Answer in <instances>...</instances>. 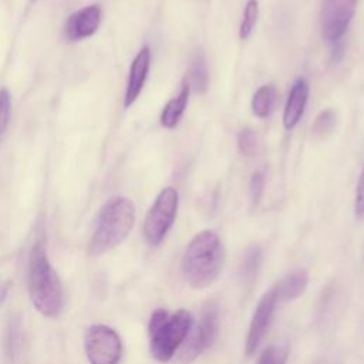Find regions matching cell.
<instances>
[{"label": "cell", "instance_id": "obj_1", "mask_svg": "<svg viewBox=\"0 0 364 364\" xmlns=\"http://www.w3.org/2000/svg\"><path fill=\"white\" fill-rule=\"evenodd\" d=\"M225 263V249L219 235L210 229L198 232L182 256V276L186 284L200 290L213 284Z\"/></svg>", "mask_w": 364, "mask_h": 364}, {"label": "cell", "instance_id": "obj_2", "mask_svg": "<svg viewBox=\"0 0 364 364\" xmlns=\"http://www.w3.org/2000/svg\"><path fill=\"white\" fill-rule=\"evenodd\" d=\"M27 291L34 309L44 317H57L64 307L63 283L50 263L46 246L36 242L30 250L27 266Z\"/></svg>", "mask_w": 364, "mask_h": 364}, {"label": "cell", "instance_id": "obj_3", "mask_svg": "<svg viewBox=\"0 0 364 364\" xmlns=\"http://www.w3.org/2000/svg\"><path fill=\"white\" fill-rule=\"evenodd\" d=\"M135 223V205L125 196L109 198L100 209L88 242V253L94 257L119 246Z\"/></svg>", "mask_w": 364, "mask_h": 364}, {"label": "cell", "instance_id": "obj_4", "mask_svg": "<svg viewBox=\"0 0 364 364\" xmlns=\"http://www.w3.org/2000/svg\"><path fill=\"white\" fill-rule=\"evenodd\" d=\"M193 326L192 314L179 309L169 313L166 309L158 307L151 313L148 321L149 351L159 363H168L185 343Z\"/></svg>", "mask_w": 364, "mask_h": 364}, {"label": "cell", "instance_id": "obj_5", "mask_svg": "<svg viewBox=\"0 0 364 364\" xmlns=\"http://www.w3.org/2000/svg\"><path fill=\"white\" fill-rule=\"evenodd\" d=\"M178 205L179 195L173 186H166L158 193L146 212L142 228L144 239L149 246H158L162 243L175 222Z\"/></svg>", "mask_w": 364, "mask_h": 364}, {"label": "cell", "instance_id": "obj_6", "mask_svg": "<svg viewBox=\"0 0 364 364\" xmlns=\"http://www.w3.org/2000/svg\"><path fill=\"white\" fill-rule=\"evenodd\" d=\"M219 328V304L215 299L203 303L199 320L193 330L191 328L181 350L182 364H188L206 351L216 338Z\"/></svg>", "mask_w": 364, "mask_h": 364}, {"label": "cell", "instance_id": "obj_7", "mask_svg": "<svg viewBox=\"0 0 364 364\" xmlns=\"http://www.w3.org/2000/svg\"><path fill=\"white\" fill-rule=\"evenodd\" d=\"M84 350L90 364H119L122 340L107 324H91L84 334Z\"/></svg>", "mask_w": 364, "mask_h": 364}, {"label": "cell", "instance_id": "obj_8", "mask_svg": "<svg viewBox=\"0 0 364 364\" xmlns=\"http://www.w3.org/2000/svg\"><path fill=\"white\" fill-rule=\"evenodd\" d=\"M277 303H279V299H277L274 287L272 286L267 291L263 293V296L260 297V300L253 311V316H252V320L249 324V330L246 334V340H245L246 355L250 357L256 353L257 347L260 346L262 340L264 338L266 333L269 331Z\"/></svg>", "mask_w": 364, "mask_h": 364}, {"label": "cell", "instance_id": "obj_9", "mask_svg": "<svg viewBox=\"0 0 364 364\" xmlns=\"http://www.w3.org/2000/svg\"><path fill=\"white\" fill-rule=\"evenodd\" d=\"M357 9V0H324L321 34L327 41H338L347 31Z\"/></svg>", "mask_w": 364, "mask_h": 364}, {"label": "cell", "instance_id": "obj_10", "mask_svg": "<svg viewBox=\"0 0 364 364\" xmlns=\"http://www.w3.org/2000/svg\"><path fill=\"white\" fill-rule=\"evenodd\" d=\"M102 10L100 4H88L74 11L65 23V37L70 41H81L95 34L101 24Z\"/></svg>", "mask_w": 364, "mask_h": 364}, {"label": "cell", "instance_id": "obj_11", "mask_svg": "<svg viewBox=\"0 0 364 364\" xmlns=\"http://www.w3.org/2000/svg\"><path fill=\"white\" fill-rule=\"evenodd\" d=\"M149 67H151V50L149 47H142L136 55L134 57L131 67H129V73H128V81H127V87H125V94H124V107L129 108L139 97L148 73H149Z\"/></svg>", "mask_w": 364, "mask_h": 364}, {"label": "cell", "instance_id": "obj_12", "mask_svg": "<svg viewBox=\"0 0 364 364\" xmlns=\"http://www.w3.org/2000/svg\"><path fill=\"white\" fill-rule=\"evenodd\" d=\"M309 100V84L304 78H299L290 88L283 111V125L286 129H293L301 119Z\"/></svg>", "mask_w": 364, "mask_h": 364}, {"label": "cell", "instance_id": "obj_13", "mask_svg": "<svg viewBox=\"0 0 364 364\" xmlns=\"http://www.w3.org/2000/svg\"><path fill=\"white\" fill-rule=\"evenodd\" d=\"M309 284V273L306 269H294L283 276L273 287L276 290L279 303L291 301L303 296Z\"/></svg>", "mask_w": 364, "mask_h": 364}, {"label": "cell", "instance_id": "obj_14", "mask_svg": "<svg viewBox=\"0 0 364 364\" xmlns=\"http://www.w3.org/2000/svg\"><path fill=\"white\" fill-rule=\"evenodd\" d=\"M189 92H191V88L188 85V82L183 80L182 81V87H181V91L178 92V95H175L173 98H171L166 105L164 107L162 112H161V125L166 129H173L183 112H185V108L188 105V100H189Z\"/></svg>", "mask_w": 364, "mask_h": 364}, {"label": "cell", "instance_id": "obj_15", "mask_svg": "<svg viewBox=\"0 0 364 364\" xmlns=\"http://www.w3.org/2000/svg\"><path fill=\"white\" fill-rule=\"evenodd\" d=\"M191 91L196 94H205L209 84V75H208V65L206 58L202 50H196L191 58V64L188 68V73L183 78Z\"/></svg>", "mask_w": 364, "mask_h": 364}, {"label": "cell", "instance_id": "obj_16", "mask_svg": "<svg viewBox=\"0 0 364 364\" xmlns=\"http://www.w3.org/2000/svg\"><path fill=\"white\" fill-rule=\"evenodd\" d=\"M262 264V249L257 245L249 246L242 257L239 276L243 286H252L257 279V273Z\"/></svg>", "mask_w": 364, "mask_h": 364}, {"label": "cell", "instance_id": "obj_17", "mask_svg": "<svg viewBox=\"0 0 364 364\" xmlns=\"http://www.w3.org/2000/svg\"><path fill=\"white\" fill-rule=\"evenodd\" d=\"M276 97H277V91L274 85L266 84L259 87L252 98V112L257 118H266L267 115H270L274 107Z\"/></svg>", "mask_w": 364, "mask_h": 364}, {"label": "cell", "instance_id": "obj_18", "mask_svg": "<svg viewBox=\"0 0 364 364\" xmlns=\"http://www.w3.org/2000/svg\"><path fill=\"white\" fill-rule=\"evenodd\" d=\"M336 122H337L336 111L331 108H326V109L320 111L318 115L316 117V119L311 125V132L317 138H324L328 134H331V131L336 127Z\"/></svg>", "mask_w": 364, "mask_h": 364}, {"label": "cell", "instance_id": "obj_19", "mask_svg": "<svg viewBox=\"0 0 364 364\" xmlns=\"http://www.w3.org/2000/svg\"><path fill=\"white\" fill-rule=\"evenodd\" d=\"M257 17H259V3H257V0H249L245 6L243 18H242V23L239 27V37L242 40H246L252 34V31L256 26Z\"/></svg>", "mask_w": 364, "mask_h": 364}, {"label": "cell", "instance_id": "obj_20", "mask_svg": "<svg viewBox=\"0 0 364 364\" xmlns=\"http://www.w3.org/2000/svg\"><path fill=\"white\" fill-rule=\"evenodd\" d=\"M287 355L289 350L286 346L270 344L260 353L256 364H286Z\"/></svg>", "mask_w": 364, "mask_h": 364}, {"label": "cell", "instance_id": "obj_21", "mask_svg": "<svg viewBox=\"0 0 364 364\" xmlns=\"http://www.w3.org/2000/svg\"><path fill=\"white\" fill-rule=\"evenodd\" d=\"M237 146H239V151L242 152V155H246V156L255 155V152L257 149V135L253 128L246 127V128L240 129V132L237 135Z\"/></svg>", "mask_w": 364, "mask_h": 364}, {"label": "cell", "instance_id": "obj_22", "mask_svg": "<svg viewBox=\"0 0 364 364\" xmlns=\"http://www.w3.org/2000/svg\"><path fill=\"white\" fill-rule=\"evenodd\" d=\"M11 117V94L7 88H0V141L3 139Z\"/></svg>", "mask_w": 364, "mask_h": 364}, {"label": "cell", "instance_id": "obj_23", "mask_svg": "<svg viewBox=\"0 0 364 364\" xmlns=\"http://www.w3.org/2000/svg\"><path fill=\"white\" fill-rule=\"evenodd\" d=\"M264 192V175L260 171H256L249 182V193H250V202L252 206H257Z\"/></svg>", "mask_w": 364, "mask_h": 364}, {"label": "cell", "instance_id": "obj_24", "mask_svg": "<svg viewBox=\"0 0 364 364\" xmlns=\"http://www.w3.org/2000/svg\"><path fill=\"white\" fill-rule=\"evenodd\" d=\"M4 344H6L7 354L13 358L14 354H17V348L20 346V323L17 320L11 321L10 326L7 327Z\"/></svg>", "mask_w": 364, "mask_h": 364}, {"label": "cell", "instance_id": "obj_25", "mask_svg": "<svg viewBox=\"0 0 364 364\" xmlns=\"http://www.w3.org/2000/svg\"><path fill=\"white\" fill-rule=\"evenodd\" d=\"M354 213L358 219L364 218V168L361 171V175L358 178V183H357V189H355Z\"/></svg>", "mask_w": 364, "mask_h": 364}, {"label": "cell", "instance_id": "obj_26", "mask_svg": "<svg viewBox=\"0 0 364 364\" xmlns=\"http://www.w3.org/2000/svg\"><path fill=\"white\" fill-rule=\"evenodd\" d=\"M31 1H36V0H31Z\"/></svg>", "mask_w": 364, "mask_h": 364}]
</instances>
